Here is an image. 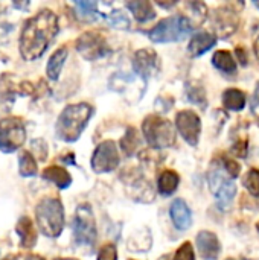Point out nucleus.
Masks as SVG:
<instances>
[{"label": "nucleus", "mask_w": 259, "mask_h": 260, "mask_svg": "<svg viewBox=\"0 0 259 260\" xmlns=\"http://www.w3.org/2000/svg\"><path fill=\"white\" fill-rule=\"evenodd\" d=\"M31 146H32V155L34 157H37L38 160H46V157H47V145H46L44 140H41V139L32 140Z\"/></svg>", "instance_id": "nucleus-33"}, {"label": "nucleus", "mask_w": 259, "mask_h": 260, "mask_svg": "<svg viewBox=\"0 0 259 260\" xmlns=\"http://www.w3.org/2000/svg\"><path fill=\"white\" fill-rule=\"evenodd\" d=\"M232 152L237 155V157H246L247 155V137H243V139H238L234 146H232Z\"/></svg>", "instance_id": "nucleus-38"}, {"label": "nucleus", "mask_w": 259, "mask_h": 260, "mask_svg": "<svg viewBox=\"0 0 259 260\" xmlns=\"http://www.w3.org/2000/svg\"><path fill=\"white\" fill-rule=\"evenodd\" d=\"M118 165H119V154H118L116 143L113 140H105L101 145H98L92 157L93 171L98 174H104V172L114 171Z\"/></svg>", "instance_id": "nucleus-12"}, {"label": "nucleus", "mask_w": 259, "mask_h": 260, "mask_svg": "<svg viewBox=\"0 0 259 260\" xmlns=\"http://www.w3.org/2000/svg\"><path fill=\"white\" fill-rule=\"evenodd\" d=\"M3 260H17V257L15 256H9V257H5Z\"/></svg>", "instance_id": "nucleus-43"}, {"label": "nucleus", "mask_w": 259, "mask_h": 260, "mask_svg": "<svg viewBox=\"0 0 259 260\" xmlns=\"http://www.w3.org/2000/svg\"><path fill=\"white\" fill-rule=\"evenodd\" d=\"M26 129L20 117H6L0 122V151L14 152L23 146Z\"/></svg>", "instance_id": "nucleus-7"}, {"label": "nucleus", "mask_w": 259, "mask_h": 260, "mask_svg": "<svg viewBox=\"0 0 259 260\" xmlns=\"http://www.w3.org/2000/svg\"><path fill=\"white\" fill-rule=\"evenodd\" d=\"M20 93V82L14 75L3 73L0 76V104L3 107L11 105L15 96Z\"/></svg>", "instance_id": "nucleus-18"}, {"label": "nucleus", "mask_w": 259, "mask_h": 260, "mask_svg": "<svg viewBox=\"0 0 259 260\" xmlns=\"http://www.w3.org/2000/svg\"><path fill=\"white\" fill-rule=\"evenodd\" d=\"M128 195L139 203H151L154 200V190L150 181L136 169H128L122 175Z\"/></svg>", "instance_id": "nucleus-10"}, {"label": "nucleus", "mask_w": 259, "mask_h": 260, "mask_svg": "<svg viewBox=\"0 0 259 260\" xmlns=\"http://www.w3.org/2000/svg\"><path fill=\"white\" fill-rule=\"evenodd\" d=\"M176 125H177V129L180 131V134L183 136V139L191 146L198 145V139H200V133H202V122H200V117L197 116V113H194L191 110L180 111L176 117Z\"/></svg>", "instance_id": "nucleus-13"}, {"label": "nucleus", "mask_w": 259, "mask_h": 260, "mask_svg": "<svg viewBox=\"0 0 259 260\" xmlns=\"http://www.w3.org/2000/svg\"><path fill=\"white\" fill-rule=\"evenodd\" d=\"M255 6H256V8H259V2H255Z\"/></svg>", "instance_id": "nucleus-44"}, {"label": "nucleus", "mask_w": 259, "mask_h": 260, "mask_svg": "<svg viewBox=\"0 0 259 260\" xmlns=\"http://www.w3.org/2000/svg\"><path fill=\"white\" fill-rule=\"evenodd\" d=\"M127 6L133 12L136 20H139V21H148V20H153L156 17V11L153 9V5L147 0L128 2Z\"/></svg>", "instance_id": "nucleus-23"}, {"label": "nucleus", "mask_w": 259, "mask_h": 260, "mask_svg": "<svg viewBox=\"0 0 259 260\" xmlns=\"http://www.w3.org/2000/svg\"><path fill=\"white\" fill-rule=\"evenodd\" d=\"M43 178L53 183L60 189H67L72 183L70 174L60 166H49L43 171Z\"/></svg>", "instance_id": "nucleus-21"}, {"label": "nucleus", "mask_w": 259, "mask_h": 260, "mask_svg": "<svg viewBox=\"0 0 259 260\" xmlns=\"http://www.w3.org/2000/svg\"><path fill=\"white\" fill-rule=\"evenodd\" d=\"M186 94H188V99L202 107V108H206V104H208V99H206V91L203 88V85L200 82H195V81H191L186 84Z\"/></svg>", "instance_id": "nucleus-28"}, {"label": "nucleus", "mask_w": 259, "mask_h": 260, "mask_svg": "<svg viewBox=\"0 0 259 260\" xmlns=\"http://www.w3.org/2000/svg\"><path fill=\"white\" fill-rule=\"evenodd\" d=\"M252 111L256 117H259V82L256 84V90H255V94L252 99Z\"/></svg>", "instance_id": "nucleus-39"}, {"label": "nucleus", "mask_w": 259, "mask_h": 260, "mask_svg": "<svg viewBox=\"0 0 259 260\" xmlns=\"http://www.w3.org/2000/svg\"><path fill=\"white\" fill-rule=\"evenodd\" d=\"M75 6L78 8L81 15H93L96 12V2H76Z\"/></svg>", "instance_id": "nucleus-36"}, {"label": "nucleus", "mask_w": 259, "mask_h": 260, "mask_svg": "<svg viewBox=\"0 0 259 260\" xmlns=\"http://www.w3.org/2000/svg\"><path fill=\"white\" fill-rule=\"evenodd\" d=\"M215 43H217V38L214 35H211L208 32H200L192 37L188 49L192 56H200L205 52H208L212 46H215Z\"/></svg>", "instance_id": "nucleus-20"}, {"label": "nucleus", "mask_w": 259, "mask_h": 260, "mask_svg": "<svg viewBox=\"0 0 259 260\" xmlns=\"http://www.w3.org/2000/svg\"><path fill=\"white\" fill-rule=\"evenodd\" d=\"M255 53H256V56H258V59H259V37H258V40L255 41Z\"/></svg>", "instance_id": "nucleus-41"}, {"label": "nucleus", "mask_w": 259, "mask_h": 260, "mask_svg": "<svg viewBox=\"0 0 259 260\" xmlns=\"http://www.w3.org/2000/svg\"><path fill=\"white\" fill-rule=\"evenodd\" d=\"M76 50L81 53L82 58L89 61H95L108 53V46L105 43V38L99 32L90 30L82 34L76 40Z\"/></svg>", "instance_id": "nucleus-11"}, {"label": "nucleus", "mask_w": 259, "mask_h": 260, "mask_svg": "<svg viewBox=\"0 0 259 260\" xmlns=\"http://www.w3.org/2000/svg\"><path fill=\"white\" fill-rule=\"evenodd\" d=\"M171 219L179 230H188L192 224V213L183 200H176L171 204Z\"/></svg>", "instance_id": "nucleus-17"}, {"label": "nucleus", "mask_w": 259, "mask_h": 260, "mask_svg": "<svg viewBox=\"0 0 259 260\" xmlns=\"http://www.w3.org/2000/svg\"><path fill=\"white\" fill-rule=\"evenodd\" d=\"M209 187L218 203V207L223 210H229V207L235 198L237 187H235V183L232 181V178L224 174V169L223 171L220 168L211 169Z\"/></svg>", "instance_id": "nucleus-6"}, {"label": "nucleus", "mask_w": 259, "mask_h": 260, "mask_svg": "<svg viewBox=\"0 0 259 260\" xmlns=\"http://www.w3.org/2000/svg\"><path fill=\"white\" fill-rule=\"evenodd\" d=\"M192 30H194V27L189 23V20L185 15L177 14V15L160 20V23L156 24L148 32V37L156 43H169V41L183 40Z\"/></svg>", "instance_id": "nucleus-4"}, {"label": "nucleus", "mask_w": 259, "mask_h": 260, "mask_svg": "<svg viewBox=\"0 0 259 260\" xmlns=\"http://www.w3.org/2000/svg\"><path fill=\"white\" fill-rule=\"evenodd\" d=\"M212 62H214V66L218 70H221V72H224L227 75H232V73L237 72L235 59H234L232 53L227 52V50H218V52H215L214 56H212Z\"/></svg>", "instance_id": "nucleus-25"}, {"label": "nucleus", "mask_w": 259, "mask_h": 260, "mask_svg": "<svg viewBox=\"0 0 259 260\" xmlns=\"http://www.w3.org/2000/svg\"><path fill=\"white\" fill-rule=\"evenodd\" d=\"M256 229H258V232H259V222H258V225H256Z\"/></svg>", "instance_id": "nucleus-47"}, {"label": "nucleus", "mask_w": 259, "mask_h": 260, "mask_svg": "<svg viewBox=\"0 0 259 260\" xmlns=\"http://www.w3.org/2000/svg\"><path fill=\"white\" fill-rule=\"evenodd\" d=\"M139 145V137H137V131L134 128H128L127 134L124 136V139L121 140V148L127 155H133L136 152V148Z\"/></svg>", "instance_id": "nucleus-30"}, {"label": "nucleus", "mask_w": 259, "mask_h": 260, "mask_svg": "<svg viewBox=\"0 0 259 260\" xmlns=\"http://www.w3.org/2000/svg\"><path fill=\"white\" fill-rule=\"evenodd\" d=\"M38 229L47 238H56L64 227V209L58 198H44L35 207Z\"/></svg>", "instance_id": "nucleus-3"}, {"label": "nucleus", "mask_w": 259, "mask_h": 260, "mask_svg": "<svg viewBox=\"0 0 259 260\" xmlns=\"http://www.w3.org/2000/svg\"><path fill=\"white\" fill-rule=\"evenodd\" d=\"M174 260H195V254H194V248L189 242H185L176 253Z\"/></svg>", "instance_id": "nucleus-34"}, {"label": "nucleus", "mask_w": 259, "mask_h": 260, "mask_svg": "<svg viewBox=\"0 0 259 260\" xmlns=\"http://www.w3.org/2000/svg\"><path fill=\"white\" fill-rule=\"evenodd\" d=\"M179 175L174 172V171H163L159 177V181H157V189L162 195L168 197L171 195L172 192H176L177 186H179Z\"/></svg>", "instance_id": "nucleus-26"}, {"label": "nucleus", "mask_w": 259, "mask_h": 260, "mask_svg": "<svg viewBox=\"0 0 259 260\" xmlns=\"http://www.w3.org/2000/svg\"><path fill=\"white\" fill-rule=\"evenodd\" d=\"M92 114L93 108L85 102L67 105L56 120V136L64 142L78 140L81 133L87 126Z\"/></svg>", "instance_id": "nucleus-2"}, {"label": "nucleus", "mask_w": 259, "mask_h": 260, "mask_svg": "<svg viewBox=\"0 0 259 260\" xmlns=\"http://www.w3.org/2000/svg\"><path fill=\"white\" fill-rule=\"evenodd\" d=\"M66 58H67V49L63 46L60 49H56L52 56L49 58L47 61V67H46V73H47V78L52 79V81H56L60 73H61V69L66 62Z\"/></svg>", "instance_id": "nucleus-22"}, {"label": "nucleus", "mask_w": 259, "mask_h": 260, "mask_svg": "<svg viewBox=\"0 0 259 260\" xmlns=\"http://www.w3.org/2000/svg\"><path fill=\"white\" fill-rule=\"evenodd\" d=\"M108 21H110V26H113V27H118V29H130V20L121 11H113L108 15Z\"/></svg>", "instance_id": "nucleus-32"}, {"label": "nucleus", "mask_w": 259, "mask_h": 260, "mask_svg": "<svg viewBox=\"0 0 259 260\" xmlns=\"http://www.w3.org/2000/svg\"><path fill=\"white\" fill-rule=\"evenodd\" d=\"M197 248L203 259L208 260H215L221 251L220 241L212 232H200L197 235Z\"/></svg>", "instance_id": "nucleus-16"}, {"label": "nucleus", "mask_w": 259, "mask_h": 260, "mask_svg": "<svg viewBox=\"0 0 259 260\" xmlns=\"http://www.w3.org/2000/svg\"><path fill=\"white\" fill-rule=\"evenodd\" d=\"M185 8L189 11V14L185 15V17L189 20V23L192 24V27L200 26V24L205 21V18H206V15H208V9H206V6H205L202 2H191V3H186Z\"/></svg>", "instance_id": "nucleus-27"}, {"label": "nucleus", "mask_w": 259, "mask_h": 260, "mask_svg": "<svg viewBox=\"0 0 259 260\" xmlns=\"http://www.w3.org/2000/svg\"><path fill=\"white\" fill-rule=\"evenodd\" d=\"M238 15L234 9L223 6L218 8L214 14V29L218 37L227 38L238 29Z\"/></svg>", "instance_id": "nucleus-15"}, {"label": "nucleus", "mask_w": 259, "mask_h": 260, "mask_svg": "<svg viewBox=\"0 0 259 260\" xmlns=\"http://www.w3.org/2000/svg\"><path fill=\"white\" fill-rule=\"evenodd\" d=\"M58 34V20L50 9H41L29 18L20 34V53L24 61L40 58Z\"/></svg>", "instance_id": "nucleus-1"}, {"label": "nucleus", "mask_w": 259, "mask_h": 260, "mask_svg": "<svg viewBox=\"0 0 259 260\" xmlns=\"http://www.w3.org/2000/svg\"><path fill=\"white\" fill-rule=\"evenodd\" d=\"M223 165H224V171L229 174L231 178H237V177L240 175L241 168H240V165H238L234 158L224 157V158H223Z\"/></svg>", "instance_id": "nucleus-35"}, {"label": "nucleus", "mask_w": 259, "mask_h": 260, "mask_svg": "<svg viewBox=\"0 0 259 260\" xmlns=\"http://www.w3.org/2000/svg\"><path fill=\"white\" fill-rule=\"evenodd\" d=\"M142 131L153 149L169 148L176 143V131L172 123L160 116H148L143 120Z\"/></svg>", "instance_id": "nucleus-5"}, {"label": "nucleus", "mask_w": 259, "mask_h": 260, "mask_svg": "<svg viewBox=\"0 0 259 260\" xmlns=\"http://www.w3.org/2000/svg\"><path fill=\"white\" fill-rule=\"evenodd\" d=\"M18 172L21 177H34L37 174V161L32 152L23 151L18 158Z\"/></svg>", "instance_id": "nucleus-29"}, {"label": "nucleus", "mask_w": 259, "mask_h": 260, "mask_svg": "<svg viewBox=\"0 0 259 260\" xmlns=\"http://www.w3.org/2000/svg\"><path fill=\"white\" fill-rule=\"evenodd\" d=\"M237 56L240 58V62H241V64H247V53L244 52L243 47H238V49H237Z\"/></svg>", "instance_id": "nucleus-40"}, {"label": "nucleus", "mask_w": 259, "mask_h": 260, "mask_svg": "<svg viewBox=\"0 0 259 260\" xmlns=\"http://www.w3.org/2000/svg\"><path fill=\"white\" fill-rule=\"evenodd\" d=\"M73 235L79 245L93 247L96 242V224L90 206L82 204L76 209L73 219Z\"/></svg>", "instance_id": "nucleus-8"}, {"label": "nucleus", "mask_w": 259, "mask_h": 260, "mask_svg": "<svg viewBox=\"0 0 259 260\" xmlns=\"http://www.w3.org/2000/svg\"><path fill=\"white\" fill-rule=\"evenodd\" d=\"M133 67L136 75H139L140 78H148L153 76L159 72L160 69V59L157 56V53L151 49H140L134 53L133 58Z\"/></svg>", "instance_id": "nucleus-14"}, {"label": "nucleus", "mask_w": 259, "mask_h": 260, "mask_svg": "<svg viewBox=\"0 0 259 260\" xmlns=\"http://www.w3.org/2000/svg\"><path fill=\"white\" fill-rule=\"evenodd\" d=\"M26 260H44L43 257H40V256H27Z\"/></svg>", "instance_id": "nucleus-42"}, {"label": "nucleus", "mask_w": 259, "mask_h": 260, "mask_svg": "<svg viewBox=\"0 0 259 260\" xmlns=\"http://www.w3.org/2000/svg\"><path fill=\"white\" fill-rule=\"evenodd\" d=\"M223 105L232 111H241L246 105V93L238 88H229L223 93Z\"/></svg>", "instance_id": "nucleus-24"}, {"label": "nucleus", "mask_w": 259, "mask_h": 260, "mask_svg": "<svg viewBox=\"0 0 259 260\" xmlns=\"http://www.w3.org/2000/svg\"><path fill=\"white\" fill-rule=\"evenodd\" d=\"M145 79L139 75L130 73H114L110 78V88L124 94L128 102H137L145 93Z\"/></svg>", "instance_id": "nucleus-9"}, {"label": "nucleus", "mask_w": 259, "mask_h": 260, "mask_svg": "<svg viewBox=\"0 0 259 260\" xmlns=\"http://www.w3.org/2000/svg\"><path fill=\"white\" fill-rule=\"evenodd\" d=\"M17 235L20 238V245L23 248H32L37 242V232L32 221L27 216H23L17 222Z\"/></svg>", "instance_id": "nucleus-19"}, {"label": "nucleus", "mask_w": 259, "mask_h": 260, "mask_svg": "<svg viewBox=\"0 0 259 260\" xmlns=\"http://www.w3.org/2000/svg\"><path fill=\"white\" fill-rule=\"evenodd\" d=\"M56 260H73V259H56Z\"/></svg>", "instance_id": "nucleus-46"}, {"label": "nucleus", "mask_w": 259, "mask_h": 260, "mask_svg": "<svg viewBox=\"0 0 259 260\" xmlns=\"http://www.w3.org/2000/svg\"><path fill=\"white\" fill-rule=\"evenodd\" d=\"M98 260H118V253H116V247L111 244H107L101 248Z\"/></svg>", "instance_id": "nucleus-37"}, {"label": "nucleus", "mask_w": 259, "mask_h": 260, "mask_svg": "<svg viewBox=\"0 0 259 260\" xmlns=\"http://www.w3.org/2000/svg\"><path fill=\"white\" fill-rule=\"evenodd\" d=\"M227 260H247V259H227Z\"/></svg>", "instance_id": "nucleus-45"}, {"label": "nucleus", "mask_w": 259, "mask_h": 260, "mask_svg": "<svg viewBox=\"0 0 259 260\" xmlns=\"http://www.w3.org/2000/svg\"><path fill=\"white\" fill-rule=\"evenodd\" d=\"M244 187L249 190L250 195L259 198V171L258 169H250L244 178Z\"/></svg>", "instance_id": "nucleus-31"}]
</instances>
